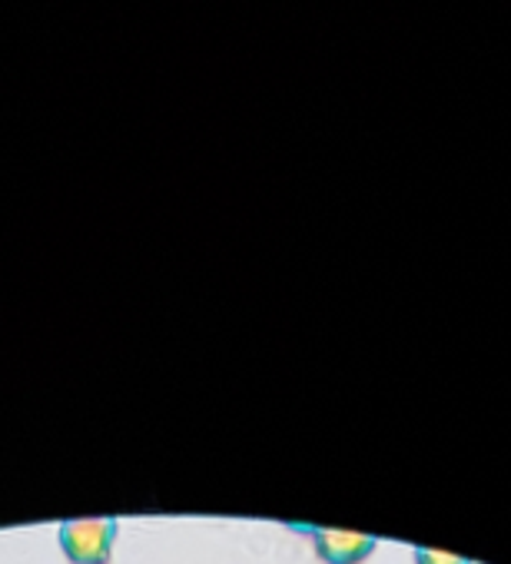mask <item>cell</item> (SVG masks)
I'll list each match as a JSON object with an SVG mask.
<instances>
[{
	"label": "cell",
	"mask_w": 511,
	"mask_h": 564,
	"mask_svg": "<svg viewBox=\"0 0 511 564\" xmlns=\"http://www.w3.org/2000/svg\"><path fill=\"white\" fill-rule=\"evenodd\" d=\"M117 531V518H70L57 528L61 547L74 564H107Z\"/></svg>",
	"instance_id": "cell-1"
},
{
	"label": "cell",
	"mask_w": 511,
	"mask_h": 564,
	"mask_svg": "<svg viewBox=\"0 0 511 564\" xmlns=\"http://www.w3.org/2000/svg\"><path fill=\"white\" fill-rule=\"evenodd\" d=\"M313 544L326 564H362L379 547V538L343 528H313Z\"/></svg>",
	"instance_id": "cell-2"
},
{
	"label": "cell",
	"mask_w": 511,
	"mask_h": 564,
	"mask_svg": "<svg viewBox=\"0 0 511 564\" xmlns=\"http://www.w3.org/2000/svg\"><path fill=\"white\" fill-rule=\"evenodd\" d=\"M415 564H471L461 554L452 551H435V547H415Z\"/></svg>",
	"instance_id": "cell-3"
}]
</instances>
